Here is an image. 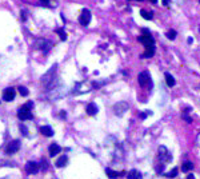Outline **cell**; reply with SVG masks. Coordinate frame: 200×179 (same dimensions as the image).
Masks as SVG:
<instances>
[{
  "mask_svg": "<svg viewBox=\"0 0 200 179\" xmlns=\"http://www.w3.org/2000/svg\"><path fill=\"white\" fill-rule=\"evenodd\" d=\"M33 107V103L32 102H28L26 103L23 107L19 108L18 111V118L20 120H29V119H32V112H31V108Z\"/></svg>",
  "mask_w": 200,
  "mask_h": 179,
  "instance_id": "cell-1",
  "label": "cell"
},
{
  "mask_svg": "<svg viewBox=\"0 0 200 179\" xmlns=\"http://www.w3.org/2000/svg\"><path fill=\"white\" fill-rule=\"evenodd\" d=\"M56 64L55 66H52L51 68H49V71L46 72L44 75L42 76V84L46 87H49L53 84V80H55V75H56Z\"/></svg>",
  "mask_w": 200,
  "mask_h": 179,
  "instance_id": "cell-2",
  "label": "cell"
},
{
  "mask_svg": "<svg viewBox=\"0 0 200 179\" xmlns=\"http://www.w3.org/2000/svg\"><path fill=\"white\" fill-rule=\"evenodd\" d=\"M142 32H143V35H140L139 36V42L143 43L146 47L147 46H155V39L152 38L151 32H149L147 28H143Z\"/></svg>",
  "mask_w": 200,
  "mask_h": 179,
  "instance_id": "cell-3",
  "label": "cell"
},
{
  "mask_svg": "<svg viewBox=\"0 0 200 179\" xmlns=\"http://www.w3.org/2000/svg\"><path fill=\"white\" fill-rule=\"evenodd\" d=\"M138 80H139V84L142 87H146V86H149L152 87V82H151V75H149L148 71H143L139 74L138 76Z\"/></svg>",
  "mask_w": 200,
  "mask_h": 179,
  "instance_id": "cell-4",
  "label": "cell"
},
{
  "mask_svg": "<svg viewBox=\"0 0 200 179\" xmlns=\"http://www.w3.org/2000/svg\"><path fill=\"white\" fill-rule=\"evenodd\" d=\"M35 48L42 49L44 54H48L49 49L52 48V43L49 40H47V39H39V40L35 43Z\"/></svg>",
  "mask_w": 200,
  "mask_h": 179,
  "instance_id": "cell-5",
  "label": "cell"
},
{
  "mask_svg": "<svg viewBox=\"0 0 200 179\" xmlns=\"http://www.w3.org/2000/svg\"><path fill=\"white\" fill-rule=\"evenodd\" d=\"M159 158H160V161H162L163 163L172 161V155L169 154V151L164 146H160L159 147Z\"/></svg>",
  "mask_w": 200,
  "mask_h": 179,
  "instance_id": "cell-6",
  "label": "cell"
},
{
  "mask_svg": "<svg viewBox=\"0 0 200 179\" xmlns=\"http://www.w3.org/2000/svg\"><path fill=\"white\" fill-rule=\"evenodd\" d=\"M19 150H20V142L16 139V141H12L8 143V146L6 147V154L12 155V154H16Z\"/></svg>",
  "mask_w": 200,
  "mask_h": 179,
  "instance_id": "cell-7",
  "label": "cell"
},
{
  "mask_svg": "<svg viewBox=\"0 0 200 179\" xmlns=\"http://www.w3.org/2000/svg\"><path fill=\"white\" fill-rule=\"evenodd\" d=\"M128 110V104L126 102H119L118 104H115L113 106V111L115 114H116L118 116H123L124 112H126Z\"/></svg>",
  "mask_w": 200,
  "mask_h": 179,
  "instance_id": "cell-8",
  "label": "cell"
},
{
  "mask_svg": "<svg viewBox=\"0 0 200 179\" xmlns=\"http://www.w3.org/2000/svg\"><path fill=\"white\" fill-rule=\"evenodd\" d=\"M89 22H91V11L89 9H83L82 11V15L79 18V23L82 26H88Z\"/></svg>",
  "mask_w": 200,
  "mask_h": 179,
  "instance_id": "cell-9",
  "label": "cell"
},
{
  "mask_svg": "<svg viewBox=\"0 0 200 179\" xmlns=\"http://www.w3.org/2000/svg\"><path fill=\"white\" fill-rule=\"evenodd\" d=\"M15 95H16V92H15L13 88H6L3 92V100L6 102H12L15 99Z\"/></svg>",
  "mask_w": 200,
  "mask_h": 179,
  "instance_id": "cell-10",
  "label": "cell"
},
{
  "mask_svg": "<svg viewBox=\"0 0 200 179\" xmlns=\"http://www.w3.org/2000/svg\"><path fill=\"white\" fill-rule=\"evenodd\" d=\"M26 171L28 174H36L39 171V165L36 162H28L26 165Z\"/></svg>",
  "mask_w": 200,
  "mask_h": 179,
  "instance_id": "cell-11",
  "label": "cell"
},
{
  "mask_svg": "<svg viewBox=\"0 0 200 179\" xmlns=\"http://www.w3.org/2000/svg\"><path fill=\"white\" fill-rule=\"evenodd\" d=\"M86 111H87V114H88V115L93 116V115H96V114L99 112V107H98L95 103H88V104H87Z\"/></svg>",
  "mask_w": 200,
  "mask_h": 179,
  "instance_id": "cell-12",
  "label": "cell"
},
{
  "mask_svg": "<svg viewBox=\"0 0 200 179\" xmlns=\"http://www.w3.org/2000/svg\"><path fill=\"white\" fill-rule=\"evenodd\" d=\"M49 155L51 156H55V155H58V154H60V151H62V147H60L58 143H52L51 146H49Z\"/></svg>",
  "mask_w": 200,
  "mask_h": 179,
  "instance_id": "cell-13",
  "label": "cell"
},
{
  "mask_svg": "<svg viewBox=\"0 0 200 179\" xmlns=\"http://www.w3.org/2000/svg\"><path fill=\"white\" fill-rule=\"evenodd\" d=\"M153 54H155V46H147V47H146V52H144L143 55H142V58H143V59L152 58Z\"/></svg>",
  "mask_w": 200,
  "mask_h": 179,
  "instance_id": "cell-14",
  "label": "cell"
},
{
  "mask_svg": "<svg viewBox=\"0 0 200 179\" xmlns=\"http://www.w3.org/2000/svg\"><path fill=\"white\" fill-rule=\"evenodd\" d=\"M40 132H42L44 136H53V130L49 126H42L40 127Z\"/></svg>",
  "mask_w": 200,
  "mask_h": 179,
  "instance_id": "cell-15",
  "label": "cell"
},
{
  "mask_svg": "<svg viewBox=\"0 0 200 179\" xmlns=\"http://www.w3.org/2000/svg\"><path fill=\"white\" fill-rule=\"evenodd\" d=\"M67 162H68V156H67V155H62V156H60L58 161H56V163H55V165H56V167L60 168V167H64V166H66Z\"/></svg>",
  "mask_w": 200,
  "mask_h": 179,
  "instance_id": "cell-16",
  "label": "cell"
},
{
  "mask_svg": "<svg viewBox=\"0 0 200 179\" xmlns=\"http://www.w3.org/2000/svg\"><path fill=\"white\" fill-rule=\"evenodd\" d=\"M128 179H142L143 176H142V172L140 171H138V170H131L128 172Z\"/></svg>",
  "mask_w": 200,
  "mask_h": 179,
  "instance_id": "cell-17",
  "label": "cell"
},
{
  "mask_svg": "<svg viewBox=\"0 0 200 179\" xmlns=\"http://www.w3.org/2000/svg\"><path fill=\"white\" fill-rule=\"evenodd\" d=\"M166 82H167V84H168V87H173L175 86V78L171 75L169 72H166Z\"/></svg>",
  "mask_w": 200,
  "mask_h": 179,
  "instance_id": "cell-18",
  "label": "cell"
},
{
  "mask_svg": "<svg viewBox=\"0 0 200 179\" xmlns=\"http://www.w3.org/2000/svg\"><path fill=\"white\" fill-rule=\"evenodd\" d=\"M192 168H193L192 162H184L183 166H182V171L183 172H188L189 170H192Z\"/></svg>",
  "mask_w": 200,
  "mask_h": 179,
  "instance_id": "cell-19",
  "label": "cell"
},
{
  "mask_svg": "<svg viewBox=\"0 0 200 179\" xmlns=\"http://www.w3.org/2000/svg\"><path fill=\"white\" fill-rule=\"evenodd\" d=\"M55 32L60 35V39H62V40H66L67 39V33H66V31H64L63 28H56L55 29Z\"/></svg>",
  "mask_w": 200,
  "mask_h": 179,
  "instance_id": "cell-20",
  "label": "cell"
},
{
  "mask_svg": "<svg viewBox=\"0 0 200 179\" xmlns=\"http://www.w3.org/2000/svg\"><path fill=\"white\" fill-rule=\"evenodd\" d=\"M140 13H142V16H143L144 19H147V20H149V19H152V16H153V13H152V12H147L146 9H142V11H140Z\"/></svg>",
  "mask_w": 200,
  "mask_h": 179,
  "instance_id": "cell-21",
  "label": "cell"
},
{
  "mask_svg": "<svg viewBox=\"0 0 200 179\" xmlns=\"http://www.w3.org/2000/svg\"><path fill=\"white\" fill-rule=\"evenodd\" d=\"M106 172L108 174V176H109V178H115V176H118V175H120V174H122V172H116V171H112L111 168H107V170H106Z\"/></svg>",
  "mask_w": 200,
  "mask_h": 179,
  "instance_id": "cell-22",
  "label": "cell"
},
{
  "mask_svg": "<svg viewBox=\"0 0 200 179\" xmlns=\"http://www.w3.org/2000/svg\"><path fill=\"white\" fill-rule=\"evenodd\" d=\"M178 172H179V170H178V167H175V168H172V171H169V172H167V178H175L178 175Z\"/></svg>",
  "mask_w": 200,
  "mask_h": 179,
  "instance_id": "cell-23",
  "label": "cell"
},
{
  "mask_svg": "<svg viewBox=\"0 0 200 179\" xmlns=\"http://www.w3.org/2000/svg\"><path fill=\"white\" fill-rule=\"evenodd\" d=\"M19 92H20V95H22V96H28V90L26 88V87H22V86H20L19 87Z\"/></svg>",
  "mask_w": 200,
  "mask_h": 179,
  "instance_id": "cell-24",
  "label": "cell"
},
{
  "mask_svg": "<svg viewBox=\"0 0 200 179\" xmlns=\"http://www.w3.org/2000/svg\"><path fill=\"white\" fill-rule=\"evenodd\" d=\"M167 38H168V39H171V40H173V39L176 38V31H173V29H171V31H168Z\"/></svg>",
  "mask_w": 200,
  "mask_h": 179,
  "instance_id": "cell-25",
  "label": "cell"
},
{
  "mask_svg": "<svg viewBox=\"0 0 200 179\" xmlns=\"http://www.w3.org/2000/svg\"><path fill=\"white\" fill-rule=\"evenodd\" d=\"M20 131H23V135L24 136H28V130L24 124H20Z\"/></svg>",
  "mask_w": 200,
  "mask_h": 179,
  "instance_id": "cell-26",
  "label": "cell"
},
{
  "mask_svg": "<svg viewBox=\"0 0 200 179\" xmlns=\"http://www.w3.org/2000/svg\"><path fill=\"white\" fill-rule=\"evenodd\" d=\"M20 18H22V20H26V19H27V12L26 11H22V12H20Z\"/></svg>",
  "mask_w": 200,
  "mask_h": 179,
  "instance_id": "cell-27",
  "label": "cell"
},
{
  "mask_svg": "<svg viewBox=\"0 0 200 179\" xmlns=\"http://www.w3.org/2000/svg\"><path fill=\"white\" fill-rule=\"evenodd\" d=\"M40 3H42L43 6H46V7H51L49 6V0H40Z\"/></svg>",
  "mask_w": 200,
  "mask_h": 179,
  "instance_id": "cell-28",
  "label": "cell"
},
{
  "mask_svg": "<svg viewBox=\"0 0 200 179\" xmlns=\"http://www.w3.org/2000/svg\"><path fill=\"white\" fill-rule=\"evenodd\" d=\"M168 3H169V0H163V4H164V6H166V7H168V6H169Z\"/></svg>",
  "mask_w": 200,
  "mask_h": 179,
  "instance_id": "cell-29",
  "label": "cell"
},
{
  "mask_svg": "<svg viewBox=\"0 0 200 179\" xmlns=\"http://www.w3.org/2000/svg\"><path fill=\"white\" fill-rule=\"evenodd\" d=\"M187 179H195V176L192 175V174H189V175L187 176Z\"/></svg>",
  "mask_w": 200,
  "mask_h": 179,
  "instance_id": "cell-30",
  "label": "cell"
},
{
  "mask_svg": "<svg viewBox=\"0 0 200 179\" xmlns=\"http://www.w3.org/2000/svg\"><path fill=\"white\" fill-rule=\"evenodd\" d=\"M198 146H199V147H200V135H199V136H198Z\"/></svg>",
  "mask_w": 200,
  "mask_h": 179,
  "instance_id": "cell-31",
  "label": "cell"
},
{
  "mask_svg": "<svg viewBox=\"0 0 200 179\" xmlns=\"http://www.w3.org/2000/svg\"><path fill=\"white\" fill-rule=\"evenodd\" d=\"M151 2H152L153 4H156V3H158V0H151Z\"/></svg>",
  "mask_w": 200,
  "mask_h": 179,
  "instance_id": "cell-32",
  "label": "cell"
},
{
  "mask_svg": "<svg viewBox=\"0 0 200 179\" xmlns=\"http://www.w3.org/2000/svg\"><path fill=\"white\" fill-rule=\"evenodd\" d=\"M199 2H200V0H199Z\"/></svg>",
  "mask_w": 200,
  "mask_h": 179,
  "instance_id": "cell-33",
  "label": "cell"
}]
</instances>
